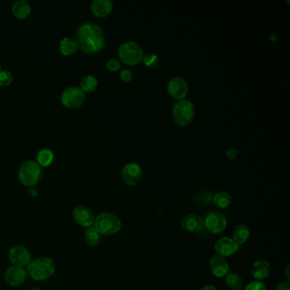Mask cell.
Listing matches in <instances>:
<instances>
[{"label": "cell", "mask_w": 290, "mask_h": 290, "mask_svg": "<svg viewBox=\"0 0 290 290\" xmlns=\"http://www.w3.org/2000/svg\"><path fill=\"white\" fill-rule=\"evenodd\" d=\"M78 49L88 54L100 51L105 44L102 29L94 23H85L77 29L76 34Z\"/></svg>", "instance_id": "obj_1"}, {"label": "cell", "mask_w": 290, "mask_h": 290, "mask_svg": "<svg viewBox=\"0 0 290 290\" xmlns=\"http://www.w3.org/2000/svg\"><path fill=\"white\" fill-rule=\"evenodd\" d=\"M27 273L36 281L48 279L56 272L55 262L49 257H41L32 260L27 267Z\"/></svg>", "instance_id": "obj_2"}, {"label": "cell", "mask_w": 290, "mask_h": 290, "mask_svg": "<svg viewBox=\"0 0 290 290\" xmlns=\"http://www.w3.org/2000/svg\"><path fill=\"white\" fill-rule=\"evenodd\" d=\"M41 174V167L39 164L36 161L29 160L24 162L19 169V180L27 188H33L39 182Z\"/></svg>", "instance_id": "obj_3"}, {"label": "cell", "mask_w": 290, "mask_h": 290, "mask_svg": "<svg viewBox=\"0 0 290 290\" xmlns=\"http://www.w3.org/2000/svg\"><path fill=\"white\" fill-rule=\"evenodd\" d=\"M93 226L101 235H113L120 231L122 224L115 215L105 212L95 217Z\"/></svg>", "instance_id": "obj_4"}, {"label": "cell", "mask_w": 290, "mask_h": 290, "mask_svg": "<svg viewBox=\"0 0 290 290\" xmlns=\"http://www.w3.org/2000/svg\"><path fill=\"white\" fill-rule=\"evenodd\" d=\"M173 117L180 126H188L195 117V108L191 100H180L173 108Z\"/></svg>", "instance_id": "obj_5"}, {"label": "cell", "mask_w": 290, "mask_h": 290, "mask_svg": "<svg viewBox=\"0 0 290 290\" xmlns=\"http://www.w3.org/2000/svg\"><path fill=\"white\" fill-rule=\"evenodd\" d=\"M118 57L123 63L133 66L138 64L143 59V50L135 42H126L119 47Z\"/></svg>", "instance_id": "obj_6"}, {"label": "cell", "mask_w": 290, "mask_h": 290, "mask_svg": "<svg viewBox=\"0 0 290 290\" xmlns=\"http://www.w3.org/2000/svg\"><path fill=\"white\" fill-rule=\"evenodd\" d=\"M61 100L63 106L67 108H78L85 102V93L78 86H71L62 92Z\"/></svg>", "instance_id": "obj_7"}, {"label": "cell", "mask_w": 290, "mask_h": 290, "mask_svg": "<svg viewBox=\"0 0 290 290\" xmlns=\"http://www.w3.org/2000/svg\"><path fill=\"white\" fill-rule=\"evenodd\" d=\"M204 226L210 233L219 234L225 231L226 219L223 214L219 211H211L203 221Z\"/></svg>", "instance_id": "obj_8"}, {"label": "cell", "mask_w": 290, "mask_h": 290, "mask_svg": "<svg viewBox=\"0 0 290 290\" xmlns=\"http://www.w3.org/2000/svg\"><path fill=\"white\" fill-rule=\"evenodd\" d=\"M9 259L15 267H28L32 261L31 254L29 249L21 245H16L12 247L8 254Z\"/></svg>", "instance_id": "obj_9"}, {"label": "cell", "mask_w": 290, "mask_h": 290, "mask_svg": "<svg viewBox=\"0 0 290 290\" xmlns=\"http://www.w3.org/2000/svg\"><path fill=\"white\" fill-rule=\"evenodd\" d=\"M72 218L76 223L85 227L93 226L95 222V216L90 208L85 206H77L72 212Z\"/></svg>", "instance_id": "obj_10"}, {"label": "cell", "mask_w": 290, "mask_h": 290, "mask_svg": "<svg viewBox=\"0 0 290 290\" xmlns=\"http://www.w3.org/2000/svg\"><path fill=\"white\" fill-rule=\"evenodd\" d=\"M122 177L127 185H136L142 177L141 166L136 163H129L126 165L122 170Z\"/></svg>", "instance_id": "obj_11"}, {"label": "cell", "mask_w": 290, "mask_h": 290, "mask_svg": "<svg viewBox=\"0 0 290 290\" xmlns=\"http://www.w3.org/2000/svg\"><path fill=\"white\" fill-rule=\"evenodd\" d=\"M27 271L23 267H9L5 272V279L8 284L11 286H20L23 284L28 277Z\"/></svg>", "instance_id": "obj_12"}, {"label": "cell", "mask_w": 290, "mask_h": 290, "mask_svg": "<svg viewBox=\"0 0 290 290\" xmlns=\"http://www.w3.org/2000/svg\"><path fill=\"white\" fill-rule=\"evenodd\" d=\"M215 249L217 254L225 258L236 254V252L239 251V245L232 239L222 238L216 242Z\"/></svg>", "instance_id": "obj_13"}, {"label": "cell", "mask_w": 290, "mask_h": 290, "mask_svg": "<svg viewBox=\"0 0 290 290\" xmlns=\"http://www.w3.org/2000/svg\"><path fill=\"white\" fill-rule=\"evenodd\" d=\"M168 91L173 98L182 100L183 98H185L188 95V83L181 77H174L169 82Z\"/></svg>", "instance_id": "obj_14"}, {"label": "cell", "mask_w": 290, "mask_h": 290, "mask_svg": "<svg viewBox=\"0 0 290 290\" xmlns=\"http://www.w3.org/2000/svg\"><path fill=\"white\" fill-rule=\"evenodd\" d=\"M209 267L212 274L216 277H225L230 272L228 264L224 257L215 254L209 260Z\"/></svg>", "instance_id": "obj_15"}, {"label": "cell", "mask_w": 290, "mask_h": 290, "mask_svg": "<svg viewBox=\"0 0 290 290\" xmlns=\"http://www.w3.org/2000/svg\"><path fill=\"white\" fill-rule=\"evenodd\" d=\"M181 227L188 232H198L202 231L204 226L203 219L200 216L194 214H190L188 216H184L181 222H180Z\"/></svg>", "instance_id": "obj_16"}, {"label": "cell", "mask_w": 290, "mask_h": 290, "mask_svg": "<svg viewBox=\"0 0 290 290\" xmlns=\"http://www.w3.org/2000/svg\"><path fill=\"white\" fill-rule=\"evenodd\" d=\"M113 3L110 0H94L90 6L93 15L99 18L109 16L113 11Z\"/></svg>", "instance_id": "obj_17"}, {"label": "cell", "mask_w": 290, "mask_h": 290, "mask_svg": "<svg viewBox=\"0 0 290 290\" xmlns=\"http://www.w3.org/2000/svg\"><path fill=\"white\" fill-rule=\"evenodd\" d=\"M271 271V266L267 260H257L252 267V275L257 280L266 279Z\"/></svg>", "instance_id": "obj_18"}, {"label": "cell", "mask_w": 290, "mask_h": 290, "mask_svg": "<svg viewBox=\"0 0 290 290\" xmlns=\"http://www.w3.org/2000/svg\"><path fill=\"white\" fill-rule=\"evenodd\" d=\"M60 51L65 57H70L74 55L78 49L77 40L71 37H65L60 42Z\"/></svg>", "instance_id": "obj_19"}, {"label": "cell", "mask_w": 290, "mask_h": 290, "mask_svg": "<svg viewBox=\"0 0 290 290\" xmlns=\"http://www.w3.org/2000/svg\"><path fill=\"white\" fill-rule=\"evenodd\" d=\"M12 13L16 18L25 19L31 13V6L27 0H17L12 6Z\"/></svg>", "instance_id": "obj_20"}, {"label": "cell", "mask_w": 290, "mask_h": 290, "mask_svg": "<svg viewBox=\"0 0 290 290\" xmlns=\"http://www.w3.org/2000/svg\"><path fill=\"white\" fill-rule=\"evenodd\" d=\"M54 161V153L48 148L41 149L37 154L36 162L40 167H48Z\"/></svg>", "instance_id": "obj_21"}, {"label": "cell", "mask_w": 290, "mask_h": 290, "mask_svg": "<svg viewBox=\"0 0 290 290\" xmlns=\"http://www.w3.org/2000/svg\"><path fill=\"white\" fill-rule=\"evenodd\" d=\"M249 238V230L246 226L244 225H239L234 229L233 240L236 242L239 245L244 244L248 241Z\"/></svg>", "instance_id": "obj_22"}, {"label": "cell", "mask_w": 290, "mask_h": 290, "mask_svg": "<svg viewBox=\"0 0 290 290\" xmlns=\"http://www.w3.org/2000/svg\"><path fill=\"white\" fill-rule=\"evenodd\" d=\"M98 86V80L92 75H87L83 77L80 88L85 93H91L96 90Z\"/></svg>", "instance_id": "obj_23"}, {"label": "cell", "mask_w": 290, "mask_h": 290, "mask_svg": "<svg viewBox=\"0 0 290 290\" xmlns=\"http://www.w3.org/2000/svg\"><path fill=\"white\" fill-rule=\"evenodd\" d=\"M226 286L231 290H241L243 287V280L239 275L229 272L226 276Z\"/></svg>", "instance_id": "obj_24"}, {"label": "cell", "mask_w": 290, "mask_h": 290, "mask_svg": "<svg viewBox=\"0 0 290 290\" xmlns=\"http://www.w3.org/2000/svg\"><path fill=\"white\" fill-rule=\"evenodd\" d=\"M213 203L220 208H226L231 203V197L226 192H219L213 197Z\"/></svg>", "instance_id": "obj_25"}, {"label": "cell", "mask_w": 290, "mask_h": 290, "mask_svg": "<svg viewBox=\"0 0 290 290\" xmlns=\"http://www.w3.org/2000/svg\"><path fill=\"white\" fill-rule=\"evenodd\" d=\"M85 240L88 245L95 246L100 242V233L96 231L94 226L88 227L87 230L85 231Z\"/></svg>", "instance_id": "obj_26"}, {"label": "cell", "mask_w": 290, "mask_h": 290, "mask_svg": "<svg viewBox=\"0 0 290 290\" xmlns=\"http://www.w3.org/2000/svg\"><path fill=\"white\" fill-rule=\"evenodd\" d=\"M143 61L145 65L150 68H154L160 63V59L157 55L152 54V53L145 55L143 57Z\"/></svg>", "instance_id": "obj_27"}, {"label": "cell", "mask_w": 290, "mask_h": 290, "mask_svg": "<svg viewBox=\"0 0 290 290\" xmlns=\"http://www.w3.org/2000/svg\"><path fill=\"white\" fill-rule=\"evenodd\" d=\"M13 80V76L10 71L1 70L0 71V86H8Z\"/></svg>", "instance_id": "obj_28"}, {"label": "cell", "mask_w": 290, "mask_h": 290, "mask_svg": "<svg viewBox=\"0 0 290 290\" xmlns=\"http://www.w3.org/2000/svg\"><path fill=\"white\" fill-rule=\"evenodd\" d=\"M244 290H267L266 286L259 281H254L247 285Z\"/></svg>", "instance_id": "obj_29"}, {"label": "cell", "mask_w": 290, "mask_h": 290, "mask_svg": "<svg viewBox=\"0 0 290 290\" xmlns=\"http://www.w3.org/2000/svg\"><path fill=\"white\" fill-rule=\"evenodd\" d=\"M107 67L111 72H117V71L120 69V62L116 59L109 60L108 63H107Z\"/></svg>", "instance_id": "obj_30"}, {"label": "cell", "mask_w": 290, "mask_h": 290, "mask_svg": "<svg viewBox=\"0 0 290 290\" xmlns=\"http://www.w3.org/2000/svg\"><path fill=\"white\" fill-rule=\"evenodd\" d=\"M120 77L123 82L129 83L133 80V74L129 70L124 69L120 72Z\"/></svg>", "instance_id": "obj_31"}, {"label": "cell", "mask_w": 290, "mask_h": 290, "mask_svg": "<svg viewBox=\"0 0 290 290\" xmlns=\"http://www.w3.org/2000/svg\"><path fill=\"white\" fill-rule=\"evenodd\" d=\"M275 290H290V284L288 282H281L277 285Z\"/></svg>", "instance_id": "obj_32"}, {"label": "cell", "mask_w": 290, "mask_h": 290, "mask_svg": "<svg viewBox=\"0 0 290 290\" xmlns=\"http://www.w3.org/2000/svg\"><path fill=\"white\" fill-rule=\"evenodd\" d=\"M236 154H238V152H236V150L235 149H228L227 150V152H226V155H227V157L229 159H231V160H233L236 157Z\"/></svg>", "instance_id": "obj_33"}, {"label": "cell", "mask_w": 290, "mask_h": 290, "mask_svg": "<svg viewBox=\"0 0 290 290\" xmlns=\"http://www.w3.org/2000/svg\"><path fill=\"white\" fill-rule=\"evenodd\" d=\"M29 194L32 196V197H37V195H38V191H37L36 188H34V187H33V188H29Z\"/></svg>", "instance_id": "obj_34"}, {"label": "cell", "mask_w": 290, "mask_h": 290, "mask_svg": "<svg viewBox=\"0 0 290 290\" xmlns=\"http://www.w3.org/2000/svg\"><path fill=\"white\" fill-rule=\"evenodd\" d=\"M201 290H217L216 289V287L212 286V285H205V286H203Z\"/></svg>", "instance_id": "obj_35"}, {"label": "cell", "mask_w": 290, "mask_h": 290, "mask_svg": "<svg viewBox=\"0 0 290 290\" xmlns=\"http://www.w3.org/2000/svg\"><path fill=\"white\" fill-rule=\"evenodd\" d=\"M30 290H39V288H38V287H33V288H31V289Z\"/></svg>", "instance_id": "obj_36"}, {"label": "cell", "mask_w": 290, "mask_h": 290, "mask_svg": "<svg viewBox=\"0 0 290 290\" xmlns=\"http://www.w3.org/2000/svg\"><path fill=\"white\" fill-rule=\"evenodd\" d=\"M0 71H1V63H0Z\"/></svg>", "instance_id": "obj_37"}]
</instances>
